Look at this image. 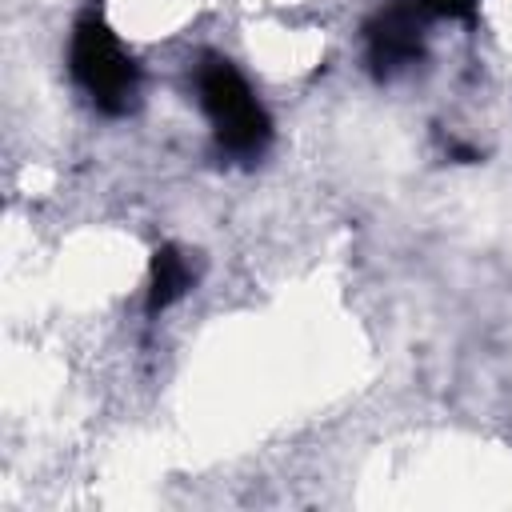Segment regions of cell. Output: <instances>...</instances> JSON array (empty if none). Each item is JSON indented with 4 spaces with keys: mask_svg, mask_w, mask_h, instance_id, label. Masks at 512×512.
I'll return each instance as SVG.
<instances>
[{
    "mask_svg": "<svg viewBox=\"0 0 512 512\" xmlns=\"http://www.w3.org/2000/svg\"><path fill=\"white\" fill-rule=\"evenodd\" d=\"M196 100L204 116L212 120L216 148L228 160H260L268 140H272V120L252 96L248 80L224 60V56H204L196 64Z\"/></svg>",
    "mask_w": 512,
    "mask_h": 512,
    "instance_id": "cell-1",
    "label": "cell"
},
{
    "mask_svg": "<svg viewBox=\"0 0 512 512\" xmlns=\"http://www.w3.org/2000/svg\"><path fill=\"white\" fill-rule=\"evenodd\" d=\"M68 64L76 84L88 92V100L104 112V116H124L136 104L140 92V68L136 60L120 48V40L112 36V28L100 16H84L72 28V44H68Z\"/></svg>",
    "mask_w": 512,
    "mask_h": 512,
    "instance_id": "cell-2",
    "label": "cell"
},
{
    "mask_svg": "<svg viewBox=\"0 0 512 512\" xmlns=\"http://www.w3.org/2000/svg\"><path fill=\"white\" fill-rule=\"evenodd\" d=\"M428 16L432 12L424 8V0H392L368 20L364 40H368V64H372L376 80H392L404 68L424 60Z\"/></svg>",
    "mask_w": 512,
    "mask_h": 512,
    "instance_id": "cell-3",
    "label": "cell"
},
{
    "mask_svg": "<svg viewBox=\"0 0 512 512\" xmlns=\"http://www.w3.org/2000/svg\"><path fill=\"white\" fill-rule=\"evenodd\" d=\"M192 280L196 276H192V268H188V260H184L180 248H172V244L156 248L152 252V276H148V312L156 316L168 304H176L192 288Z\"/></svg>",
    "mask_w": 512,
    "mask_h": 512,
    "instance_id": "cell-4",
    "label": "cell"
},
{
    "mask_svg": "<svg viewBox=\"0 0 512 512\" xmlns=\"http://www.w3.org/2000/svg\"><path fill=\"white\" fill-rule=\"evenodd\" d=\"M424 8L432 16H448V20H472L480 0H424Z\"/></svg>",
    "mask_w": 512,
    "mask_h": 512,
    "instance_id": "cell-5",
    "label": "cell"
}]
</instances>
